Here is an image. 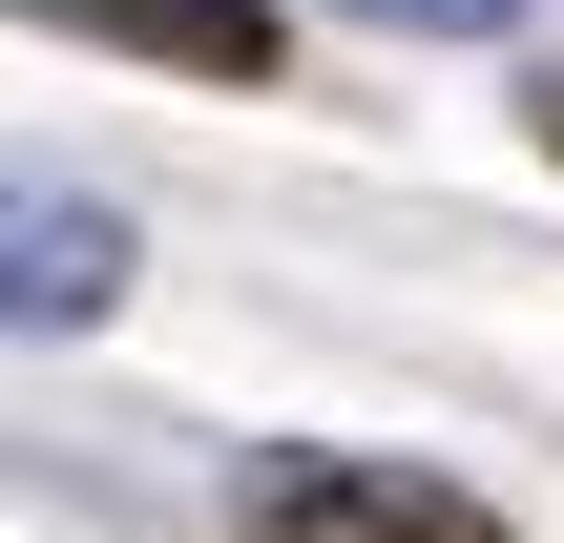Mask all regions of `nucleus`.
Segmentation results:
<instances>
[{"mask_svg": "<svg viewBox=\"0 0 564 543\" xmlns=\"http://www.w3.org/2000/svg\"><path fill=\"white\" fill-rule=\"evenodd\" d=\"M335 21H398V42H523V0H335Z\"/></svg>", "mask_w": 564, "mask_h": 543, "instance_id": "obj_4", "label": "nucleus"}, {"mask_svg": "<svg viewBox=\"0 0 564 543\" xmlns=\"http://www.w3.org/2000/svg\"><path fill=\"white\" fill-rule=\"evenodd\" d=\"M42 42H105V63H167V84H272L293 63V0H0Z\"/></svg>", "mask_w": 564, "mask_h": 543, "instance_id": "obj_3", "label": "nucleus"}, {"mask_svg": "<svg viewBox=\"0 0 564 543\" xmlns=\"http://www.w3.org/2000/svg\"><path fill=\"white\" fill-rule=\"evenodd\" d=\"M544 146H564V84H544Z\"/></svg>", "mask_w": 564, "mask_h": 543, "instance_id": "obj_5", "label": "nucleus"}, {"mask_svg": "<svg viewBox=\"0 0 564 543\" xmlns=\"http://www.w3.org/2000/svg\"><path fill=\"white\" fill-rule=\"evenodd\" d=\"M126 272H147V230H126L105 188L0 167V335H105V314H126Z\"/></svg>", "mask_w": 564, "mask_h": 543, "instance_id": "obj_2", "label": "nucleus"}, {"mask_svg": "<svg viewBox=\"0 0 564 543\" xmlns=\"http://www.w3.org/2000/svg\"><path fill=\"white\" fill-rule=\"evenodd\" d=\"M230 543H523V523L481 481H440V460H377V439H251Z\"/></svg>", "mask_w": 564, "mask_h": 543, "instance_id": "obj_1", "label": "nucleus"}]
</instances>
